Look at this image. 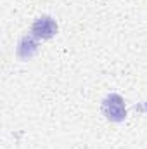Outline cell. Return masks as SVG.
I'll return each mask as SVG.
<instances>
[{"mask_svg": "<svg viewBox=\"0 0 147 149\" xmlns=\"http://www.w3.org/2000/svg\"><path fill=\"white\" fill-rule=\"evenodd\" d=\"M102 113L104 116L114 121L119 123L126 118V108H125V101L119 94H109L104 101H102Z\"/></svg>", "mask_w": 147, "mask_h": 149, "instance_id": "cell-1", "label": "cell"}, {"mask_svg": "<svg viewBox=\"0 0 147 149\" xmlns=\"http://www.w3.org/2000/svg\"><path fill=\"white\" fill-rule=\"evenodd\" d=\"M38 49V43H37V37L33 35H24L21 38L19 45H17V56L21 59H30Z\"/></svg>", "mask_w": 147, "mask_h": 149, "instance_id": "cell-3", "label": "cell"}, {"mask_svg": "<svg viewBox=\"0 0 147 149\" xmlns=\"http://www.w3.org/2000/svg\"><path fill=\"white\" fill-rule=\"evenodd\" d=\"M57 33V23L50 16H40L31 26V35L42 40H49Z\"/></svg>", "mask_w": 147, "mask_h": 149, "instance_id": "cell-2", "label": "cell"}]
</instances>
